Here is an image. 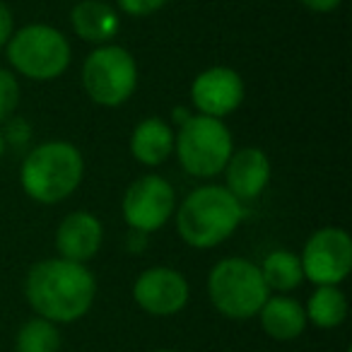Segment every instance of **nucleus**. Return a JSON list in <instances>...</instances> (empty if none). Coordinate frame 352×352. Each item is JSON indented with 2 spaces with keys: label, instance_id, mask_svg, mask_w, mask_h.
I'll use <instances>...</instances> for the list:
<instances>
[{
  "label": "nucleus",
  "instance_id": "1",
  "mask_svg": "<svg viewBox=\"0 0 352 352\" xmlns=\"http://www.w3.org/2000/svg\"><path fill=\"white\" fill-rule=\"evenodd\" d=\"M30 307L54 323H73L89 311L97 294V280L85 263L46 258L30 268L25 280Z\"/></svg>",
  "mask_w": 352,
  "mask_h": 352
},
{
  "label": "nucleus",
  "instance_id": "2",
  "mask_svg": "<svg viewBox=\"0 0 352 352\" xmlns=\"http://www.w3.org/2000/svg\"><path fill=\"white\" fill-rule=\"evenodd\" d=\"M85 176L82 152L65 140H51L34 147L25 157L20 182L25 193L36 203L54 206L78 191Z\"/></svg>",
  "mask_w": 352,
  "mask_h": 352
},
{
  "label": "nucleus",
  "instance_id": "3",
  "mask_svg": "<svg viewBox=\"0 0 352 352\" xmlns=\"http://www.w3.org/2000/svg\"><path fill=\"white\" fill-rule=\"evenodd\" d=\"M241 215V203L225 186H201L184 198L176 230L193 249H212L234 234Z\"/></svg>",
  "mask_w": 352,
  "mask_h": 352
},
{
  "label": "nucleus",
  "instance_id": "4",
  "mask_svg": "<svg viewBox=\"0 0 352 352\" xmlns=\"http://www.w3.org/2000/svg\"><path fill=\"white\" fill-rule=\"evenodd\" d=\"M208 294L222 316L244 321L261 311L270 289L256 263L246 258H225L210 270Z\"/></svg>",
  "mask_w": 352,
  "mask_h": 352
},
{
  "label": "nucleus",
  "instance_id": "5",
  "mask_svg": "<svg viewBox=\"0 0 352 352\" xmlns=\"http://www.w3.org/2000/svg\"><path fill=\"white\" fill-rule=\"evenodd\" d=\"M174 152L191 176L210 179L225 171L234 152V142L222 118L196 113L182 123V131L174 140Z\"/></svg>",
  "mask_w": 352,
  "mask_h": 352
},
{
  "label": "nucleus",
  "instance_id": "6",
  "mask_svg": "<svg viewBox=\"0 0 352 352\" xmlns=\"http://www.w3.org/2000/svg\"><path fill=\"white\" fill-rule=\"evenodd\" d=\"M8 60L30 80H56L68 70L73 51L63 32L51 25H27L8 41Z\"/></svg>",
  "mask_w": 352,
  "mask_h": 352
},
{
  "label": "nucleus",
  "instance_id": "7",
  "mask_svg": "<svg viewBox=\"0 0 352 352\" xmlns=\"http://www.w3.org/2000/svg\"><path fill=\"white\" fill-rule=\"evenodd\" d=\"M82 87L99 107H121L138 87V63L116 44L97 46L82 65Z\"/></svg>",
  "mask_w": 352,
  "mask_h": 352
},
{
  "label": "nucleus",
  "instance_id": "8",
  "mask_svg": "<svg viewBox=\"0 0 352 352\" xmlns=\"http://www.w3.org/2000/svg\"><path fill=\"white\" fill-rule=\"evenodd\" d=\"M302 273L314 285H340L352 268V239L342 227L314 232L302 251Z\"/></svg>",
  "mask_w": 352,
  "mask_h": 352
},
{
  "label": "nucleus",
  "instance_id": "9",
  "mask_svg": "<svg viewBox=\"0 0 352 352\" xmlns=\"http://www.w3.org/2000/svg\"><path fill=\"white\" fill-rule=\"evenodd\" d=\"M123 217L140 234L160 230L176 210V193L166 179L157 174L140 176L123 196Z\"/></svg>",
  "mask_w": 352,
  "mask_h": 352
},
{
  "label": "nucleus",
  "instance_id": "10",
  "mask_svg": "<svg viewBox=\"0 0 352 352\" xmlns=\"http://www.w3.org/2000/svg\"><path fill=\"white\" fill-rule=\"evenodd\" d=\"M188 294L186 278L166 265L147 268L133 285V299L150 316H174L188 304Z\"/></svg>",
  "mask_w": 352,
  "mask_h": 352
},
{
  "label": "nucleus",
  "instance_id": "11",
  "mask_svg": "<svg viewBox=\"0 0 352 352\" xmlns=\"http://www.w3.org/2000/svg\"><path fill=\"white\" fill-rule=\"evenodd\" d=\"M191 102L203 116L225 118L244 102V80L227 65L208 68L193 80Z\"/></svg>",
  "mask_w": 352,
  "mask_h": 352
},
{
  "label": "nucleus",
  "instance_id": "12",
  "mask_svg": "<svg viewBox=\"0 0 352 352\" xmlns=\"http://www.w3.org/2000/svg\"><path fill=\"white\" fill-rule=\"evenodd\" d=\"M104 241V227L97 215L87 210L70 212L63 217L56 232V249L60 258L75 261V263H87L99 254Z\"/></svg>",
  "mask_w": 352,
  "mask_h": 352
},
{
  "label": "nucleus",
  "instance_id": "13",
  "mask_svg": "<svg viewBox=\"0 0 352 352\" xmlns=\"http://www.w3.org/2000/svg\"><path fill=\"white\" fill-rule=\"evenodd\" d=\"M227 171V191L236 201H254L265 191L270 182V160L258 147H244L232 152Z\"/></svg>",
  "mask_w": 352,
  "mask_h": 352
},
{
  "label": "nucleus",
  "instance_id": "14",
  "mask_svg": "<svg viewBox=\"0 0 352 352\" xmlns=\"http://www.w3.org/2000/svg\"><path fill=\"white\" fill-rule=\"evenodd\" d=\"M70 22L80 39L97 46L111 41L121 27L116 10L102 0H78V6L70 12Z\"/></svg>",
  "mask_w": 352,
  "mask_h": 352
},
{
  "label": "nucleus",
  "instance_id": "15",
  "mask_svg": "<svg viewBox=\"0 0 352 352\" xmlns=\"http://www.w3.org/2000/svg\"><path fill=\"white\" fill-rule=\"evenodd\" d=\"M174 140L176 135L169 128V123H164L162 118L150 116L133 128L131 152L140 164L160 166L174 152Z\"/></svg>",
  "mask_w": 352,
  "mask_h": 352
},
{
  "label": "nucleus",
  "instance_id": "16",
  "mask_svg": "<svg viewBox=\"0 0 352 352\" xmlns=\"http://www.w3.org/2000/svg\"><path fill=\"white\" fill-rule=\"evenodd\" d=\"M261 326L275 340H294L304 333L307 328V314L304 307L297 299L287 297V294H278V297H268L265 304L258 311Z\"/></svg>",
  "mask_w": 352,
  "mask_h": 352
},
{
  "label": "nucleus",
  "instance_id": "17",
  "mask_svg": "<svg viewBox=\"0 0 352 352\" xmlns=\"http://www.w3.org/2000/svg\"><path fill=\"white\" fill-rule=\"evenodd\" d=\"M307 321L318 328H338L347 318V297L338 285H321L307 302Z\"/></svg>",
  "mask_w": 352,
  "mask_h": 352
},
{
  "label": "nucleus",
  "instance_id": "18",
  "mask_svg": "<svg viewBox=\"0 0 352 352\" xmlns=\"http://www.w3.org/2000/svg\"><path fill=\"white\" fill-rule=\"evenodd\" d=\"M258 268L268 289H275V292H289V289L299 287L304 280L302 261L287 249L270 251Z\"/></svg>",
  "mask_w": 352,
  "mask_h": 352
},
{
  "label": "nucleus",
  "instance_id": "19",
  "mask_svg": "<svg viewBox=\"0 0 352 352\" xmlns=\"http://www.w3.org/2000/svg\"><path fill=\"white\" fill-rule=\"evenodd\" d=\"M60 331L49 318H32L17 333V352H58Z\"/></svg>",
  "mask_w": 352,
  "mask_h": 352
},
{
  "label": "nucleus",
  "instance_id": "20",
  "mask_svg": "<svg viewBox=\"0 0 352 352\" xmlns=\"http://www.w3.org/2000/svg\"><path fill=\"white\" fill-rule=\"evenodd\" d=\"M20 104V85L10 70L0 68V123L8 121Z\"/></svg>",
  "mask_w": 352,
  "mask_h": 352
},
{
  "label": "nucleus",
  "instance_id": "21",
  "mask_svg": "<svg viewBox=\"0 0 352 352\" xmlns=\"http://www.w3.org/2000/svg\"><path fill=\"white\" fill-rule=\"evenodd\" d=\"M116 3L126 15L145 17V15H152V12L162 10L169 0H116Z\"/></svg>",
  "mask_w": 352,
  "mask_h": 352
},
{
  "label": "nucleus",
  "instance_id": "22",
  "mask_svg": "<svg viewBox=\"0 0 352 352\" xmlns=\"http://www.w3.org/2000/svg\"><path fill=\"white\" fill-rule=\"evenodd\" d=\"M10 36H12V12H10V8L0 0V49L10 41Z\"/></svg>",
  "mask_w": 352,
  "mask_h": 352
},
{
  "label": "nucleus",
  "instance_id": "23",
  "mask_svg": "<svg viewBox=\"0 0 352 352\" xmlns=\"http://www.w3.org/2000/svg\"><path fill=\"white\" fill-rule=\"evenodd\" d=\"M299 3L311 12H333L340 8L342 0H299Z\"/></svg>",
  "mask_w": 352,
  "mask_h": 352
},
{
  "label": "nucleus",
  "instance_id": "24",
  "mask_svg": "<svg viewBox=\"0 0 352 352\" xmlns=\"http://www.w3.org/2000/svg\"><path fill=\"white\" fill-rule=\"evenodd\" d=\"M3 152H6V138L0 133V160H3Z\"/></svg>",
  "mask_w": 352,
  "mask_h": 352
},
{
  "label": "nucleus",
  "instance_id": "25",
  "mask_svg": "<svg viewBox=\"0 0 352 352\" xmlns=\"http://www.w3.org/2000/svg\"><path fill=\"white\" fill-rule=\"evenodd\" d=\"M155 352H176V350H155Z\"/></svg>",
  "mask_w": 352,
  "mask_h": 352
}]
</instances>
